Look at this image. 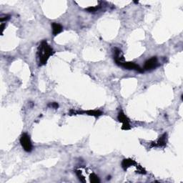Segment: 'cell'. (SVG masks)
<instances>
[{
    "instance_id": "30bf717a",
    "label": "cell",
    "mask_w": 183,
    "mask_h": 183,
    "mask_svg": "<svg viewBox=\"0 0 183 183\" xmlns=\"http://www.w3.org/2000/svg\"><path fill=\"white\" fill-rule=\"evenodd\" d=\"M89 181L92 183H99L100 180L99 179L98 176L97 175H95L94 173H92L89 176Z\"/></svg>"
},
{
    "instance_id": "9a60e30c",
    "label": "cell",
    "mask_w": 183,
    "mask_h": 183,
    "mask_svg": "<svg viewBox=\"0 0 183 183\" xmlns=\"http://www.w3.org/2000/svg\"><path fill=\"white\" fill-rule=\"evenodd\" d=\"M10 19V16L9 15H6V16H5L4 17H1V18H0V20H1V22H4V21H7V20H9Z\"/></svg>"
},
{
    "instance_id": "277c9868",
    "label": "cell",
    "mask_w": 183,
    "mask_h": 183,
    "mask_svg": "<svg viewBox=\"0 0 183 183\" xmlns=\"http://www.w3.org/2000/svg\"><path fill=\"white\" fill-rule=\"evenodd\" d=\"M117 119L119 122L122 123V130H130L131 129V126H130V121L128 117L126 116L123 112L120 111L118 114V116H117Z\"/></svg>"
},
{
    "instance_id": "8fae6325",
    "label": "cell",
    "mask_w": 183,
    "mask_h": 183,
    "mask_svg": "<svg viewBox=\"0 0 183 183\" xmlns=\"http://www.w3.org/2000/svg\"><path fill=\"white\" fill-rule=\"evenodd\" d=\"M75 173H76L77 176L78 177V178H79V180H80V181L82 182H86V181H85V178H84V175H82V172L81 170H75Z\"/></svg>"
},
{
    "instance_id": "5bb4252c",
    "label": "cell",
    "mask_w": 183,
    "mask_h": 183,
    "mask_svg": "<svg viewBox=\"0 0 183 183\" xmlns=\"http://www.w3.org/2000/svg\"><path fill=\"white\" fill-rule=\"evenodd\" d=\"M49 107H52L54 109H57L59 107V104L57 103V102H52V103H50L49 104Z\"/></svg>"
},
{
    "instance_id": "7c38bea8",
    "label": "cell",
    "mask_w": 183,
    "mask_h": 183,
    "mask_svg": "<svg viewBox=\"0 0 183 183\" xmlns=\"http://www.w3.org/2000/svg\"><path fill=\"white\" fill-rule=\"evenodd\" d=\"M100 9V6H95V7H89L88 8H87L86 10L88 12H91V13H94V12H96L98 11Z\"/></svg>"
},
{
    "instance_id": "9c48e42d",
    "label": "cell",
    "mask_w": 183,
    "mask_h": 183,
    "mask_svg": "<svg viewBox=\"0 0 183 183\" xmlns=\"http://www.w3.org/2000/svg\"><path fill=\"white\" fill-rule=\"evenodd\" d=\"M52 34H53L54 36H57V34L63 31V27L61 24H57L56 22H53L52 23Z\"/></svg>"
},
{
    "instance_id": "52a82bcc",
    "label": "cell",
    "mask_w": 183,
    "mask_h": 183,
    "mask_svg": "<svg viewBox=\"0 0 183 183\" xmlns=\"http://www.w3.org/2000/svg\"><path fill=\"white\" fill-rule=\"evenodd\" d=\"M86 114L89 116H93L95 117H98L101 115L103 114V112L99 111V110H87V111H74V110H71L70 111V114Z\"/></svg>"
},
{
    "instance_id": "7a4b0ae2",
    "label": "cell",
    "mask_w": 183,
    "mask_h": 183,
    "mask_svg": "<svg viewBox=\"0 0 183 183\" xmlns=\"http://www.w3.org/2000/svg\"><path fill=\"white\" fill-rule=\"evenodd\" d=\"M20 143L22 147V148L24 149L25 152H32V144L30 140V137L27 133H24L22 135L21 137H20Z\"/></svg>"
},
{
    "instance_id": "5b68a950",
    "label": "cell",
    "mask_w": 183,
    "mask_h": 183,
    "mask_svg": "<svg viewBox=\"0 0 183 183\" xmlns=\"http://www.w3.org/2000/svg\"><path fill=\"white\" fill-rule=\"evenodd\" d=\"M158 59L156 57H153L145 62L144 65V69L145 71H151L158 67Z\"/></svg>"
},
{
    "instance_id": "ba28073f",
    "label": "cell",
    "mask_w": 183,
    "mask_h": 183,
    "mask_svg": "<svg viewBox=\"0 0 183 183\" xmlns=\"http://www.w3.org/2000/svg\"><path fill=\"white\" fill-rule=\"evenodd\" d=\"M137 162L135 160L132 159H124L122 162V167L125 171H127L129 167L134 166V165H137Z\"/></svg>"
},
{
    "instance_id": "6da1fadb",
    "label": "cell",
    "mask_w": 183,
    "mask_h": 183,
    "mask_svg": "<svg viewBox=\"0 0 183 183\" xmlns=\"http://www.w3.org/2000/svg\"><path fill=\"white\" fill-rule=\"evenodd\" d=\"M53 49L50 47L46 40H44L39 44L37 49V58L39 60V66H43L46 64L49 57L54 54Z\"/></svg>"
},
{
    "instance_id": "8992f818",
    "label": "cell",
    "mask_w": 183,
    "mask_h": 183,
    "mask_svg": "<svg viewBox=\"0 0 183 183\" xmlns=\"http://www.w3.org/2000/svg\"><path fill=\"white\" fill-rule=\"evenodd\" d=\"M167 142V134L165 132L159 137L157 141L151 143L150 147H165Z\"/></svg>"
},
{
    "instance_id": "4fadbf2b",
    "label": "cell",
    "mask_w": 183,
    "mask_h": 183,
    "mask_svg": "<svg viewBox=\"0 0 183 183\" xmlns=\"http://www.w3.org/2000/svg\"><path fill=\"white\" fill-rule=\"evenodd\" d=\"M137 170L136 172L137 173H139L141 175H145L147 173L146 170H145L142 166H137Z\"/></svg>"
},
{
    "instance_id": "3957f363",
    "label": "cell",
    "mask_w": 183,
    "mask_h": 183,
    "mask_svg": "<svg viewBox=\"0 0 183 183\" xmlns=\"http://www.w3.org/2000/svg\"><path fill=\"white\" fill-rule=\"evenodd\" d=\"M117 65L119 66L123 67L125 69H133V70H136V71L139 72H144L143 69H142L138 64H135V62H119L116 63Z\"/></svg>"
}]
</instances>
